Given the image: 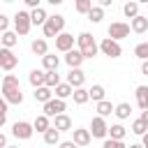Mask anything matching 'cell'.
<instances>
[{
    "label": "cell",
    "mask_w": 148,
    "mask_h": 148,
    "mask_svg": "<svg viewBox=\"0 0 148 148\" xmlns=\"http://www.w3.org/2000/svg\"><path fill=\"white\" fill-rule=\"evenodd\" d=\"M2 97H5L7 104H21L23 102L21 86H18V79L14 74H5V79H2Z\"/></svg>",
    "instance_id": "obj_1"
},
{
    "label": "cell",
    "mask_w": 148,
    "mask_h": 148,
    "mask_svg": "<svg viewBox=\"0 0 148 148\" xmlns=\"http://www.w3.org/2000/svg\"><path fill=\"white\" fill-rule=\"evenodd\" d=\"M76 42H79V51H81L86 58H95V56L99 53V44L95 42V37H92L90 32H81V35L76 37Z\"/></svg>",
    "instance_id": "obj_2"
},
{
    "label": "cell",
    "mask_w": 148,
    "mask_h": 148,
    "mask_svg": "<svg viewBox=\"0 0 148 148\" xmlns=\"http://www.w3.org/2000/svg\"><path fill=\"white\" fill-rule=\"evenodd\" d=\"M62 28H65V16H60V14L49 16V21L44 23V37H58V35H62Z\"/></svg>",
    "instance_id": "obj_3"
},
{
    "label": "cell",
    "mask_w": 148,
    "mask_h": 148,
    "mask_svg": "<svg viewBox=\"0 0 148 148\" xmlns=\"http://www.w3.org/2000/svg\"><path fill=\"white\" fill-rule=\"evenodd\" d=\"M30 25H32V18H30L28 12H16V14H14L16 35H28V32H30Z\"/></svg>",
    "instance_id": "obj_4"
},
{
    "label": "cell",
    "mask_w": 148,
    "mask_h": 148,
    "mask_svg": "<svg viewBox=\"0 0 148 148\" xmlns=\"http://www.w3.org/2000/svg\"><path fill=\"white\" fill-rule=\"evenodd\" d=\"M130 28H132V25H127V23H123V21H116V23L109 25L106 35H109L113 42H118V39H125V37L130 35Z\"/></svg>",
    "instance_id": "obj_5"
},
{
    "label": "cell",
    "mask_w": 148,
    "mask_h": 148,
    "mask_svg": "<svg viewBox=\"0 0 148 148\" xmlns=\"http://www.w3.org/2000/svg\"><path fill=\"white\" fill-rule=\"evenodd\" d=\"M99 51H102L104 56H109V58H118V56L123 53L120 44H118V42H113L111 37H104V39L99 42Z\"/></svg>",
    "instance_id": "obj_6"
},
{
    "label": "cell",
    "mask_w": 148,
    "mask_h": 148,
    "mask_svg": "<svg viewBox=\"0 0 148 148\" xmlns=\"http://www.w3.org/2000/svg\"><path fill=\"white\" fill-rule=\"evenodd\" d=\"M67 109V104H65V99H58V97H53L51 102H46L44 104V116H49V118H56V116H62V111Z\"/></svg>",
    "instance_id": "obj_7"
},
{
    "label": "cell",
    "mask_w": 148,
    "mask_h": 148,
    "mask_svg": "<svg viewBox=\"0 0 148 148\" xmlns=\"http://www.w3.org/2000/svg\"><path fill=\"white\" fill-rule=\"evenodd\" d=\"M18 65V56L12 53V49H0V67L5 72H12Z\"/></svg>",
    "instance_id": "obj_8"
},
{
    "label": "cell",
    "mask_w": 148,
    "mask_h": 148,
    "mask_svg": "<svg viewBox=\"0 0 148 148\" xmlns=\"http://www.w3.org/2000/svg\"><path fill=\"white\" fill-rule=\"evenodd\" d=\"M90 134L97 136V139H104V136L109 134V125H106V120H104L102 116H95V118H92V123H90Z\"/></svg>",
    "instance_id": "obj_9"
},
{
    "label": "cell",
    "mask_w": 148,
    "mask_h": 148,
    "mask_svg": "<svg viewBox=\"0 0 148 148\" xmlns=\"http://www.w3.org/2000/svg\"><path fill=\"white\" fill-rule=\"evenodd\" d=\"M32 132H35V127H32L30 123H25V120H18V123L12 125V134H14L16 139H30Z\"/></svg>",
    "instance_id": "obj_10"
},
{
    "label": "cell",
    "mask_w": 148,
    "mask_h": 148,
    "mask_svg": "<svg viewBox=\"0 0 148 148\" xmlns=\"http://www.w3.org/2000/svg\"><path fill=\"white\" fill-rule=\"evenodd\" d=\"M56 49L62 51V53H69V51L74 49V35H69V32L58 35V37H56Z\"/></svg>",
    "instance_id": "obj_11"
},
{
    "label": "cell",
    "mask_w": 148,
    "mask_h": 148,
    "mask_svg": "<svg viewBox=\"0 0 148 148\" xmlns=\"http://www.w3.org/2000/svg\"><path fill=\"white\" fill-rule=\"evenodd\" d=\"M83 60H86V56H83V53H81L79 49H72L69 53H65V62H67V65H69L72 69H79Z\"/></svg>",
    "instance_id": "obj_12"
},
{
    "label": "cell",
    "mask_w": 148,
    "mask_h": 148,
    "mask_svg": "<svg viewBox=\"0 0 148 148\" xmlns=\"http://www.w3.org/2000/svg\"><path fill=\"white\" fill-rule=\"evenodd\" d=\"M83 81H86V74L81 72V69H69V74H67V83L76 90V88H83Z\"/></svg>",
    "instance_id": "obj_13"
},
{
    "label": "cell",
    "mask_w": 148,
    "mask_h": 148,
    "mask_svg": "<svg viewBox=\"0 0 148 148\" xmlns=\"http://www.w3.org/2000/svg\"><path fill=\"white\" fill-rule=\"evenodd\" d=\"M72 134H74V143L76 146H88L90 143V130H83V127H79V130H72Z\"/></svg>",
    "instance_id": "obj_14"
},
{
    "label": "cell",
    "mask_w": 148,
    "mask_h": 148,
    "mask_svg": "<svg viewBox=\"0 0 148 148\" xmlns=\"http://www.w3.org/2000/svg\"><path fill=\"white\" fill-rule=\"evenodd\" d=\"M28 81H30V83L35 86V90H37V88L46 86V72H42V69H32L30 76H28Z\"/></svg>",
    "instance_id": "obj_15"
},
{
    "label": "cell",
    "mask_w": 148,
    "mask_h": 148,
    "mask_svg": "<svg viewBox=\"0 0 148 148\" xmlns=\"http://www.w3.org/2000/svg\"><path fill=\"white\" fill-rule=\"evenodd\" d=\"M53 127H56L58 132H67V130H72V118H69L67 113L56 116V118H53Z\"/></svg>",
    "instance_id": "obj_16"
},
{
    "label": "cell",
    "mask_w": 148,
    "mask_h": 148,
    "mask_svg": "<svg viewBox=\"0 0 148 148\" xmlns=\"http://www.w3.org/2000/svg\"><path fill=\"white\" fill-rule=\"evenodd\" d=\"M32 127H35L37 132H42V134H46V132H49V130H51L53 125H51V120H49V116H44V113H42V116H37V118H35V123H32Z\"/></svg>",
    "instance_id": "obj_17"
},
{
    "label": "cell",
    "mask_w": 148,
    "mask_h": 148,
    "mask_svg": "<svg viewBox=\"0 0 148 148\" xmlns=\"http://www.w3.org/2000/svg\"><path fill=\"white\" fill-rule=\"evenodd\" d=\"M42 65H44V69H46V72H58L60 58H58V56H51V53H49V56H44V58H42Z\"/></svg>",
    "instance_id": "obj_18"
},
{
    "label": "cell",
    "mask_w": 148,
    "mask_h": 148,
    "mask_svg": "<svg viewBox=\"0 0 148 148\" xmlns=\"http://www.w3.org/2000/svg\"><path fill=\"white\" fill-rule=\"evenodd\" d=\"M136 104L143 111L148 109V86H136Z\"/></svg>",
    "instance_id": "obj_19"
},
{
    "label": "cell",
    "mask_w": 148,
    "mask_h": 148,
    "mask_svg": "<svg viewBox=\"0 0 148 148\" xmlns=\"http://www.w3.org/2000/svg\"><path fill=\"white\" fill-rule=\"evenodd\" d=\"M30 18H32V25H42L44 28V23L49 21V16H46V12L39 7V9H32L30 12Z\"/></svg>",
    "instance_id": "obj_20"
},
{
    "label": "cell",
    "mask_w": 148,
    "mask_h": 148,
    "mask_svg": "<svg viewBox=\"0 0 148 148\" xmlns=\"http://www.w3.org/2000/svg\"><path fill=\"white\" fill-rule=\"evenodd\" d=\"M30 49H32V53L35 56H49V46H46V39H35L32 44H30Z\"/></svg>",
    "instance_id": "obj_21"
},
{
    "label": "cell",
    "mask_w": 148,
    "mask_h": 148,
    "mask_svg": "<svg viewBox=\"0 0 148 148\" xmlns=\"http://www.w3.org/2000/svg\"><path fill=\"white\" fill-rule=\"evenodd\" d=\"M130 25H132V30H134V32H139V35H141V32H146V30H148V18L139 14L136 18H132V23H130Z\"/></svg>",
    "instance_id": "obj_22"
},
{
    "label": "cell",
    "mask_w": 148,
    "mask_h": 148,
    "mask_svg": "<svg viewBox=\"0 0 148 148\" xmlns=\"http://www.w3.org/2000/svg\"><path fill=\"white\" fill-rule=\"evenodd\" d=\"M35 99H37V102H44V104H46V102H51V99H53L51 88H46V86L37 88V90H35Z\"/></svg>",
    "instance_id": "obj_23"
},
{
    "label": "cell",
    "mask_w": 148,
    "mask_h": 148,
    "mask_svg": "<svg viewBox=\"0 0 148 148\" xmlns=\"http://www.w3.org/2000/svg\"><path fill=\"white\" fill-rule=\"evenodd\" d=\"M74 95V88L69 86V83H60L58 88H56V97L58 99H67V97H72Z\"/></svg>",
    "instance_id": "obj_24"
},
{
    "label": "cell",
    "mask_w": 148,
    "mask_h": 148,
    "mask_svg": "<svg viewBox=\"0 0 148 148\" xmlns=\"http://www.w3.org/2000/svg\"><path fill=\"white\" fill-rule=\"evenodd\" d=\"M111 113H116V106L111 104V102H99L97 104V116H102V118H106V116H111Z\"/></svg>",
    "instance_id": "obj_25"
},
{
    "label": "cell",
    "mask_w": 148,
    "mask_h": 148,
    "mask_svg": "<svg viewBox=\"0 0 148 148\" xmlns=\"http://www.w3.org/2000/svg\"><path fill=\"white\" fill-rule=\"evenodd\" d=\"M88 92H90V99H92V102H97V104H99V102H104V95H106V92H104V86H99V83H97V86H92Z\"/></svg>",
    "instance_id": "obj_26"
},
{
    "label": "cell",
    "mask_w": 148,
    "mask_h": 148,
    "mask_svg": "<svg viewBox=\"0 0 148 148\" xmlns=\"http://www.w3.org/2000/svg\"><path fill=\"white\" fill-rule=\"evenodd\" d=\"M109 134H111L113 141H123L125 134H127V130H125L123 125H111V127H109Z\"/></svg>",
    "instance_id": "obj_27"
},
{
    "label": "cell",
    "mask_w": 148,
    "mask_h": 148,
    "mask_svg": "<svg viewBox=\"0 0 148 148\" xmlns=\"http://www.w3.org/2000/svg\"><path fill=\"white\" fill-rule=\"evenodd\" d=\"M16 42H18V35L16 32H9V30L2 32V49H12Z\"/></svg>",
    "instance_id": "obj_28"
},
{
    "label": "cell",
    "mask_w": 148,
    "mask_h": 148,
    "mask_svg": "<svg viewBox=\"0 0 148 148\" xmlns=\"http://www.w3.org/2000/svg\"><path fill=\"white\" fill-rule=\"evenodd\" d=\"M72 97H74V104H86V102L90 99V92H88L86 88H76Z\"/></svg>",
    "instance_id": "obj_29"
},
{
    "label": "cell",
    "mask_w": 148,
    "mask_h": 148,
    "mask_svg": "<svg viewBox=\"0 0 148 148\" xmlns=\"http://www.w3.org/2000/svg\"><path fill=\"white\" fill-rule=\"evenodd\" d=\"M44 143H49V146H56V143H60V132H58L56 127H51V130L44 134Z\"/></svg>",
    "instance_id": "obj_30"
},
{
    "label": "cell",
    "mask_w": 148,
    "mask_h": 148,
    "mask_svg": "<svg viewBox=\"0 0 148 148\" xmlns=\"http://www.w3.org/2000/svg\"><path fill=\"white\" fill-rule=\"evenodd\" d=\"M123 12H125L127 18H136V16H139V2H125Z\"/></svg>",
    "instance_id": "obj_31"
},
{
    "label": "cell",
    "mask_w": 148,
    "mask_h": 148,
    "mask_svg": "<svg viewBox=\"0 0 148 148\" xmlns=\"http://www.w3.org/2000/svg\"><path fill=\"white\" fill-rule=\"evenodd\" d=\"M130 113H132V106H130L127 102H123V104H118V106H116V116H118L120 120L130 118Z\"/></svg>",
    "instance_id": "obj_32"
},
{
    "label": "cell",
    "mask_w": 148,
    "mask_h": 148,
    "mask_svg": "<svg viewBox=\"0 0 148 148\" xmlns=\"http://www.w3.org/2000/svg\"><path fill=\"white\" fill-rule=\"evenodd\" d=\"M102 18H104V7H92V9H90V14H88V21L99 23Z\"/></svg>",
    "instance_id": "obj_33"
},
{
    "label": "cell",
    "mask_w": 148,
    "mask_h": 148,
    "mask_svg": "<svg viewBox=\"0 0 148 148\" xmlns=\"http://www.w3.org/2000/svg\"><path fill=\"white\" fill-rule=\"evenodd\" d=\"M58 86H60L58 72H46V88H58Z\"/></svg>",
    "instance_id": "obj_34"
},
{
    "label": "cell",
    "mask_w": 148,
    "mask_h": 148,
    "mask_svg": "<svg viewBox=\"0 0 148 148\" xmlns=\"http://www.w3.org/2000/svg\"><path fill=\"white\" fill-rule=\"evenodd\" d=\"M132 132H134V134H141V136H143V134H148V125H146V123H143V120L139 118V120H134V123H132Z\"/></svg>",
    "instance_id": "obj_35"
},
{
    "label": "cell",
    "mask_w": 148,
    "mask_h": 148,
    "mask_svg": "<svg viewBox=\"0 0 148 148\" xmlns=\"http://www.w3.org/2000/svg\"><path fill=\"white\" fill-rule=\"evenodd\" d=\"M134 56H136V58H141V60H148V42H141V44H136V49H134Z\"/></svg>",
    "instance_id": "obj_36"
},
{
    "label": "cell",
    "mask_w": 148,
    "mask_h": 148,
    "mask_svg": "<svg viewBox=\"0 0 148 148\" xmlns=\"http://www.w3.org/2000/svg\"><path fill=\"white\" fill-rule=\"evenodd\" d=\"M90 9H92V2H90V0H79V2H76V12L90 14Z\"/></svg>",
    "instance_id": "obj_37"
},
{
    "label": "cell",
    "mask_w": 148,
    "mask_h": 148,
    "mask_svg": "<svg viewBox=\"0 0 148 148\" xmlns=\"http://www.w3.org/2000/svg\"><path fill=\"white\" fill-rule=\"evenodd\" d=\"M102 148H127V146H125L123 141H113V139H106Z\"/></svg>",
    "instance_id": "obj_38"
},
{
    "label": "cell",
    "mask_w": 148,
    "mask_h": 148,
    "mask_svg": "<svg viewBox=\"0 0 148 148\" xmlns=\"http://www.w3.org/2000/svg\"><path fill=\"white\" fill-rule=\"evenodd\" d=\"M5 120H7V102L2 99L0 102V125H5Z\"/></svg>",
    "instance_id": "obj_39"
},
{
    "label": "cell",
    "mask_w": 148,
    "mask_h": 148,
    "mask_svg": "<svg viewBox=\"0 0 148 148\" xmlns=\"http://www.w3.org/2000/svg\"><path fill=\"white\" fill-rule=\"evenodd\" d=\"M7 25H9V18H7L5 14H0V30H2V32H7Z\"/></svg>",
    "instance_id": "obj_40"
},
{
    "label": "cell",
    "mask_w": 148,
    "mask_h": 148,
    "mask_svg": "<svg viewBox=\"0 0 148 148\" xmlns=\"http://www.w3.org/2000/svg\"><path fill=\"white\" fill-rule=\"evenodd\" d=\"M25 5L32 7V9H39V0H25Z\"/></svg>",
    "instance_id": "obj_41"
},
{
    "label": "cell",
    "mask_w": 148,
    "mask_h": 148,
    "mask_svg": "<svg viewBox=\"0 0 148 148\" xmlns=\"http://www.w3.org/2000/svg\"><path fill=\"white\" fill-rule=\"evenodd\" d=\"M60 148H76V143H74V141H62Z\"/></svg>",
    "instance_id": "obj_42"
},
{
    "label": "cell",
    "mask_w": 148,
    "mask_h": 148,
    "mask_svg": "<svg viewBox=\"0 0 148 148\" xmlns=\"http://www.w3.org/2000/svg\"><path fill=\"white\" fill-rule=\"evenodd\" d=\"M141 74H146V76H148V60H143V62H141Z\"/></svg>",
    "instance_id": "obj_43"
},
{
    "label": "cell",
    "mask_w": 148,
    "mask_h": 148,
    "mask_svg": "<svg viewBox=\"0 0 148 148\" xmlns=\"http://www.w3.org/2000/svg\"><path fill=\"white\" fill-rule=\"evenodd\" d=\"M0 146H2V148H7V136H5V134H0Z\"/></svg>",
    "instance_id": "obj_44"
},
{
    "label": "cell",
    "mask_w": 148,
    "mask_h": 148,
    "mask_svg": "<svg viewBox=\"0 0 148 148\" xmlns=\"http://www.w3.org/2000/svg\"><path fill=\"white\" fill-rule=\"evenodd\" d=\"M141 120H143V123H146V125H148V109H146V111H143V113H141Z\"/></svg>",
    "instance_id": "obj_45"
},
{
    "label": "cell",
    "mask_w": 148,
    "mask_h": 148,
    "mask_svg": "<svg viewBox=\"0 0 148 148\" xmlns=\"http://www.w3.org/2000/svg\"><path fill=\"white\" fill-rule=\"evenodd\" d=\"M127 148H143V143H132V146H127Z\"/></svg>",
    "instance_id": "obj_46"
},
{
    "label": "cell",
    "mask_w": 148,
    "mask_h": 148,
    "mask_svg": "<svg viewBox=\"0 0 148 148\" xmlns=\"http://www.w3.org/2000/svg\"><path fill=\"white\" fill-rule=\"evenodd\" d=\"M143 148H148V134H143Z\"/></svg>",
    "instance_id": "obj_47"
},
{
    "label": "cell",
    "mask_w": 148,
    "mask_h": 148,
    "mask_svg": "<svg viewBox=\"0 0 148 148\" xmlns=\"http://www.w3.org/2000/svg\"><path fill=\"white\" fill-rule=\"evenodd\" d=\"M7 148H18V146H7Z\"/></svg>",
    "instance_id": "obj_48"
}]
</instances>
